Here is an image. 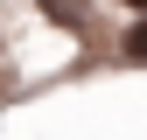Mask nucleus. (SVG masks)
<instances>
[{
    "mask_svg": "<svg viewBox=\"0 0 147 140\" xmlns=\"http://www.w3.org/2000/svg\"><path fill=\"white\" fill-rule=\"evenodd\" d=\"M119 56L126 63H147V14H133V28L119 35Z\"/></svg>",
    "mask_w": 147,
    "mask_h": 140,
    "instance_id": "nucleus-1",
    "label": "nucleus"
},
{
    "mask_svg": "<svg viewBox=\"0 0 147 140\" xmlns=\"http://www.w3.org/2000/svg\"><path fill=\"white\" fill-rule=\"evenodd\" d=\"M42 7L56 14V21H77V14H84V0H42Z\"/></svg>",
    "mask_w": 147,
    "mask_h": 140,
    "instance_id": "nucleus-2",
    "label": "nucleus"
},
{
    "mask_svg": "<svg viewBox=\"0 0 147 140\" xmlns=\"http://www.w3.org/2000/svg\"><path fill=\"white\" fill-rule=\"evenodd\" d=\"M119 7H133V14H147V0H119Z\"/></svg>",
    "mask_w": 147,
    "mask_h": 140,
    "instance_id": "nucleus-3",
    "label": "nucleus"
}]
</instances>
